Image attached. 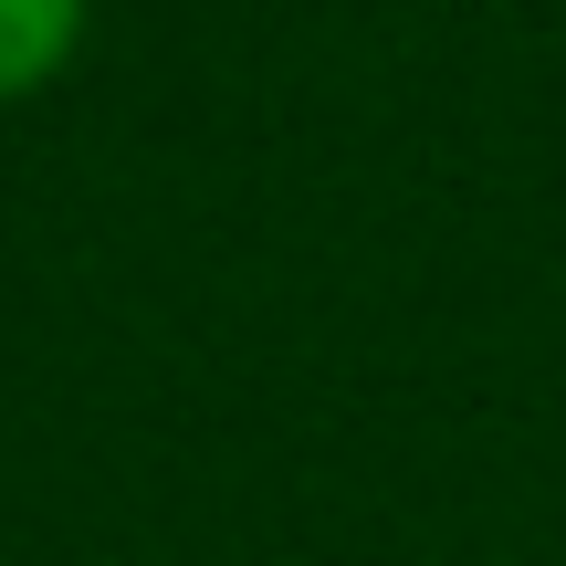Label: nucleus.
<instances>
[{
  "label": "nucleus",
  "mask_w": 566,
  "mask_h": 566,
  "mask_svg": "<svg viewBox=\"0 0 566 566\" xmlns=\"http://www.w3.org/2000/svg\"><path fill=\"white\" fill-rule=\"evenodd\" d=\"M84 21H95V0H0V105L42 95L84 53Z\"/></svg>",
  "instance_id": "obj_1"
}]
</instances>
